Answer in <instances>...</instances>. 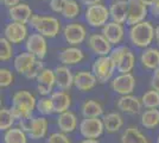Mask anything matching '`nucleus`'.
Here are the masks:
<instances>
[{
	"mask_svg": "<svg viewBox=\"0 0 159 143\" xmlns=\"http://www.w3.org/2000/svg\"><path fill=\"white\" fill-rule=\"evenodd\" d=\"M13 56V44L5 37L0 38V60L1 62L10 61Z\"/></svg>",
	"mask_w": 159,
	"mask_h": 143,
	"instance_id": "nucleus-36",
	"label": "nucleus"
},
{
	"mask_svg": "<svg viewBox=\"0 0 159 143\" xmlns=\"http://www.w3.org/2000/svg\"><path fill=\"white\" fill-rule=\"evenodd\" d=\"M29 135L19 126H13L4 131L2 141L4 143H27Z\"/></svg>",
	"mask_w": 159,
	"mask_h": 143,
	"instance_id": "nucleus-31",
	"label": "nucleus"
},
{
	"mask_svg": "<svg viewBox=\"0 0 159 143\" xmlns=\"http://www.w3.org/2000/svg\"><path fill=\"white\" fill-rule=\"evenodd\" d=\"M128 1V17L126 24L128 26L146 21L148 13V7L144 5L140 0H127Z\"/></svg>",
	"mask_w": 159,
	"mask_h": 143,
	"instance_id": "nucleus-15",
	"label": "nucleus"
},
{
	"mask_svg": "<svg viewBox=\"0 0 159 143\" xmlns=\"http://www.w3.org/2000/svg\"><path fill=\"white\" fill-rule=\"evenodd\" d=\"M115 70H116L115 63L113 62L109 55L96 57L92 64V72L96 76L100 83H106L108 81H112Z\"/></svg>",
	"mask_w": 159,
	"mask_h": 143,
	"instance_id": "nucleus-6",
	"label": "nucleus"
},
{
	"mask_svg": "<svg viewBox=\"0 0 159 143\" xmlns=\"http://www.w3.org/2000/svg\"><path fill=\"white\" fill-rule=\"evenodd\" d=\"M36 57L29 51H23L20 54L16 55L13 59V68L18 74L24 75L26 73L29 68L36 62Z\"/></svg>",
	"mask_w": 159,
	"mask_h": 143,
	"instance_id": "nucleus-28",
	"label": "nucleus"
},
{
	"mask_svg": "<svg viewBox=\"0 0 159 143\" xmlns=\"http://www.w3.org/2000/svg\"><path fill=\"white\" fill-rule=\"evenodd\" d=\"M111 21L126 24L128 17V1L127 0H115L109 5Z\"/></svg>",
	"mask_w": 159,
	"mask_h": 143,
	"instance_id": "nucleus-25",
	"label": "nucleus"
},
{
	"mask_svg": "<svg viewBox=\"0 0 159 143\" xmlns=\"http://www.w3.org/2000/svg\"><path fill=\"white\" fill-rule=\"evenodd\" d=\"M44 68H45V67H44L43 60H38V59H37L36 62L33 63L32 66L29 68V70L24 74V76H25L26 79H29V80H36Z\"/></svg>",
	"mask_w": 159,
	"mask_h": 143,
	"instance_id": "nucleus-38",
	"label": "nucleus"
},
{
	"mask_svg": "<svg viewBox=\"0 0 159 143\" xmlns=\"http://www.w3.org/2000/svg\"><path fill=\"white\" fill-rule=\"evenodd\" d=\"M148 11L151 12L154 18H158L159 19V0H156L151 6L148 7Z\"/></svg>",
	"mask_w": 159,
	"mask_h": 143,
	"instance_id": "nucleus-42",
	"label": "nucleus"
},
{
	"mask_svg": "<svg viewBox=\"0 0 159 143\" xmlns=\"http://www.w3.org/2000/svg\"><path fill=\"white\" fill-rule=\"evenodd\" d=\"M42 1H50V0H42Z\"/></svg>",
	"mask_w": 159,
	"mask_h": 143,
	"instance_id": "nucleus-49",
	"label": "nucleus"
},
{
	"mask_svg": "<svg viewBox=\"0 0 159 143\" xmlns=\"http://www.w3.org/2000/svg\"><path fill=\"white\" fill-rule=\"evenodd\" d=\"M111 59L115 63L119 73H132L135 67V56L133 51L126 45H116L111 51Z\"/></svg>",
	"mask_w": 159,
	"mask_h": 143,
	"instance_id": "nucleus-4",
	"label": "nucleus"
},
{
	"mask_svg": "<svg viewBox=\"0 0 159 143\" xmlns=\"http://www.w3.org/2000/svg\"><path fill=\"white\" fill-rule=\"evenodd\" d=\"M84 21L89 26L94 29H99L106 25L108 21H111V14H109V8L101 4L92 5V6H87L84 11Z\"/></svg>",
	"mask_w": 159,
	"mask_h": 143,
	"instance_id": "nucleus-5",
	"label": "nucleus"
},
{
	"mask_svg": "<svg viewBox=\"0 0 159 143\" xmlns=\"http://www.w3.org/2000/svg\"><path fill=\"white\" fill-rule=\"evenodd\" d=\"M81 113L83 118H96L103 115L102 104L94 99H87L81 105Z\"/></svg>",
	"mask_w": 159,
	"mask_h": 143,
	"instance_id": "nucleus-29",
	"label": "nucleus"
},
{
	"mask_svg": "<svg viewBox=\"0 0 159 143\" xmlns=\"http://www.w3.org/2000/svg\"><path fill=\"white\" fill-rule=\"evenodd\" d=\"M140 124L148 130L159 126V109H146L140 115Z\"/></svg>",
	"mask_w": 159,
	"mask_h": 143,
	"instance_id": "nucleus-30",
	"label": "nucleus"
},
{
	"mask_svg": "<svg viewBox=\"0 0 159 143\" xmlns=\"http://www.w3.org/2000/svg\"><path fill=\"white\" fill-rule=\"evenodd\" d=\"M37 99L33 93L26 89L17 91L12 95V102H11V111L13 112L17 121L23 118L33 116V111L36 110Z\"/></svg>",
	"mask_w": 159,
	"mask_h": 143,
	"instance_id": "nucleus-1",
	"label": "nucleus"
},
{
	"mask_svg": "<svg viewBox=\"0 0 159 143\" xmlns=\"http://www.w3.org/2000/svg\"><path fill=\"white\" fill-rule=\"evenodd\" d=\"M36 110H37V112L39 113L40 116H44V117L50 116V115L55 113L53 104L51 98H50V95L49 97H42V98H39L37 100Z\"/></svg>",
	"mask_w": 159,
	"mask_h": 143,
	"instance_id": "nucleus-35",
	"label": "nucleus"
},
{
	"mask_svg": "<svg viewBox=\"0 0 159 143\" xmlns=\"http://www.w3.org/2000/svg\"><path fill=\"white\" fill-rule=\"evenodd\" d=\"M57 126L60 131L64 132V134H71L79 126V119L76 113L73 111H66L63 113H60L57 117Z\"/></svg>",
	"mask_w": 159,
	"mask_h": 143,
	"instance_id": "nucleus-23",
	"label": "nucleus"
},
{
	"mask_svg": "<svg viewBox=\"0 0 159 143\" xmlns=\"http://www.w3.org/2000/svg\"><path fill=\"white\" fill-rule=\"evenodd\" d=\"M80 143H100V141L96 138H83Z\"/></svg>",
	"mask_w": 159,
	"mask_h": 143,
	"instance_id": "nucleus-46",
	"label": "nucleus"
},
{
	"mask_svg": "<svg viewBox=\"0 0 159 143\" xmlns=\"http://www.w3.org/2000/svg\"><path fill=\"white\" fill-rule=\"evenodd\" d=\"M66 0H50L49 1V7L50 10L55 12V13H62L63 11V7H64V4H66Z\"/></svg>",
	"mask_w": 159,
	"mask_h": 143,
	"instance_id": "nucleus-40",
	"label": "nucleus"
},
{
	"mask_svg": "<svg viewBox=\"0 0 159 143\" xmlns=\"http://www.w3.org/2000/svg\"><path fill=\"white\" fill-rule=\"evenodd\" d=\"M140 1H141V2L144 4V5H146L147 7H150L153 4V2L156 1V0H140Z\"/></svg>",
	"mask_w": 159,
	"mask_h": 143,
	"instance_id": "nucleus-47",
	"label": "nucleus"
},
{
	"mask_svg": "<svg viewBox=\"0 0 159 143\" xmlns=\"http://www.w3.org/2000/svg\"><path fill=\"white\" fill-rule=\"evenodd\" d=\"M87 47L98 57L99 56H108L113 49V45L107 41V38L102 34L89 35L87 38Z\"/></svg>",
	"mask_w": 159,
	"mask_h": 143,
	"instance_id": "nucleus-12",
	"label": "nucleus"
},
{
	"mask_svg": "<svg viewBox=\"0 0 159 143\" xmlns=\"http://www.w3.org/2000/svg\"><path fill=\"white\" fill-rule=\"evenodd\" d=\"M154 41L157 43V45L159 48V24L154 27Z\"/></svg>",
	"mask_w": 159,
	"mask_h": 143,
	"instance_id": "nucleus-45",
	"label": "nucleus"
},
{
	"mask_svg": "<svg viewBox=\"0 0 159 143\" xmlns=\"http://www.w3.org/2000/svg\"><path fill=\"white\" fill-rule=\"evenodd\" d=\"M62 36L69 45L79 47L87 40V29L79 21H73L63 27Z\"/></svg>",
	"mask_w": 159,
	"mask_h": 143,
	"instance_id": "nucleus-7",
	"label": "nucleus"
},
{
	"mask_svg": "<svg viewBox=\"0 0 159 143\" xmlns=\"http://www.w3.org/2000/svg\"><path fill=\"white\" fill-rule=\"evenodd\" d=\"M55 70V76H56V87L62 91H69L74 86V76L73 72L68 66L61 64L57 66Z\"/></svg>",
	"mask_w": 159,
	"mask_h": 143,
	"instance_id": "nucleus-20",
	"label": "nucleus"
},
{
	"mask_svg": "<svg viewBox=\"0 0 159 143\" xmlns=\"http://www.w3.org/2000/svg\"><path fill=\"white\" fill-rule=\"evenodd\" d=\"M47 143H71L68 134H64L62 131L52 132L50 136L48 137Z\"/></svg>",
	"mask_w": 159,
	"mask_h": 143,
	"instance_id": "nucleus-39",
	"label": "nucleus"
},
{
	"mask_svg": "<svg viewBox=\"0 0 159 143\" xmlns=\"http://www.w3.org/2000/svg\"><path fill=\"white\" fill-rule=\"evenodd\" d=\"M62 17L66 21H74L81 14V5L76 0H66L63 11H62Z\"/></svg>",
	"mask_w": 159,
	"mask_h": 143,
	"instance_id": "nucleus-32",
	"label": "nucleus"
},
{
	"mask_svg": "<svg viewBox=\"0 0 159 143\" xmlns=\"http://www.w3.org/2000/svg\"><path fill=\"white\" fill-rule=\"evenodd\" d=\"M116 109L126 115H138L143 109L141 99L133 94L120 95L115 102Z\"/></svg>",
	"mask_w": 159,
	"mask_h": 143,
	"instance_id": "nucleus-14",
	"label": "nucleus"
},
{
	"mask_svg": "<svg viewBox=\"0 0 159 143\" xmlns=\"http://www.w3.org/2000/svg\"><path fill=\"white\" fill-rule=\"evenodd\" d=\"M36 82H37V91L42 97L51 95L56 86L55 70L50 68H44L38 75V78L36 79Z\"/></svg>",
	"mask_w": 159,
	"mask_h": 143,
	"instance_id": "nucleus-13",
	"label": "nucleus"
},
{
	"mask_svg": "<svg viewBox=\"0 0 159 143\" xmlns=\"http://www.w3.org/2000/svg\"><path fill=\"white\" fill-rule=\"evenodd\" d=\"M151 88L159 92V68L156 69L151 76Z\"/></svg>",
	"mask_w": 159,
	"mask_h": 143,
	"instance_id": "nucleus-41",
	"label": "nucleus"
},
{
	"mask_svg": "<svg viewBox=\"0 0 159 143\" xmlns=\"http://www.w3.org/2000/svg\"><path fill=\"white\" fill-rule=\"evenodd\" d=\"M50 98L52 100L55 113H57V115L69 111L70 106H71V95L66 91H62V89L53 91Z\"/></svg>",
	"mask_w": 159,
	"mask_h": 143,
	"instance_id": "nucleus-24",
	"label": "nucleus"
},
{
	"mask_svg": "<svg viewBox=\"0 0 159 143\" xmlns=\"http://www.w3.org/2000/svg\"><path fill=\"white\" fill-rule=\"evenodd\" d=\"M157 143H159V135L157 136Z\"/></svg>",
	"mask_w": 159,
	"mask_h": 143,
	"instance_id": "nucleus-48",
	"label": "nucleus"
},
{
	"mask_svg": "<svg viewBox=\"0 0 159 143\" xmlns=\"http://www.w3.org/2000/svg\"><path fill=\"white\" fill-rule=\"evenodd\" d=\"M0 1H1V4L5 7H7V8H11V7L16 6V5H18V4L21 2L20 0H0Z\"/></svg>",
	"mask_w": 159,
	"mask_h": 143,
	"instance_id": "nucleus-43",
	"label": "nucleus"
},
{
	"mask_svg": "<svg viewBox=\"0 0 159 143\" xmlns=\"http://www.w3.org/2000/svg\"><path fill=\"white\" fill-rule=\"evenodd\" d=\"M7 14L11 21H17V23H23V24H29L33 16L32 8L30 7L26 2H20L16 6L7 8Z\"/></svg>",
	"mask_w": 159,
	"mask_h": 143,
	"instance_id": "nucleus-19",
	"label": "nucleus"
},
{
	"mask_svg": "<svg viewBox=\"0 0 159 143\" xmlns=\"http://www.w3.org/2000/svg\"><path fill=\"white\" fill-rule=\"evenodd\" d=\"M137 86L135 76L132 73H119L111 81V88L115 94H132Z\"/></svg>",
	"mask_w": 159,
	"mask_h": 143,
	"instance_id": "nucleus-8",
	"label": "nucleus"
},
{
	"mask_svg": "<svg viewBox=\"0 0 159 143\" xmlns=\"http://www.w3.org/2000/svg\"><path fill=\"white\" fill-rule=\"evenodd\" d=\"M101 34L107 38L112 45H120V43L125 38V27L124 24L109 21L105 26L101 29Z\"/></svg>",
	"mask_w": 159,
	"mask_h": 143,
	"instance_id": "nucleus-16",
	"label": "nucleus"
},
{
	"mask_svg": "<svg viewBox=\"0 0 159 143\" xmlns=\"http://www.w3.org/2000/svg\"><path fill=\"white\" fill-rule=\"evenodd\" d=\"M79 131L83 138H99L105 132V125L101 117L83 118L79 124Z\"/></svg>",
	"mask_w": 159,
	"mask_h": 143,
	"instance_id": "nucleus-9",
	"label": "nucleus"
},
{
	"mask_svg": "<svg viewBox=\"0 0 159 143\" xmlns=\"http://www.w3.org/2000/svg\"><path fill=\"white\" fill-rule=\"evenodd\" d=\"M139 61L141 67L147 70L154 72L159 68V48L148 47L140 54Z\"/></svg>",
	"mask_w": 159,
	"mask_h": 143,
	"instance_id": "nucleus-22",
	"label": "nucleus"
},
{
	"mask_svg": "<svg viewBox=\"0 0 159 143\" xmlns=\"http://www.w3.org/2000/svg\"><path fill=\"white\" fill-rule=\"evenodd\" d=\"M128 40L133 47L146 49L154 41V26L151 21H144L129 26Z\"/></svg>",
	"mask_w": 159,
	"mask_h": 143,
	"instance_id": "nucleus-2",
	"label": "nucleus"
},
{
	"mask_svg": "<svg viewBox=\"0 0 159 143\" xmlns=\"http://www.w3.org/2000/svg\"><path fill=\"white\" fill-rule=\"evenodd\" d=\"M25 50L32 54L36 59L43 60L48 53V41L47 37L38 32L29 35L25 41Z\"/></svg>",
	"mask_w": 159,
	"mask_h": 143,
	"instance_id": "nucleus-10",
	"label": "nucleus"
},
{
	"mask_svg": "<svg viewBox=\"0 0 159 143\" xmlns=\"http://www.w3.org/2000/svg\"><path fill=\"white\" fill-rule=\"evenodd\" d=\"M120 143H150V140L138 126L129 125L122 131Z\"/></svg>",
	"mask_w": 159,
	"mask_h": 143,
	"instance_id": "nucleus-26",
	"label": "nucleus"
},
{
	"mask_svg": "<svg viewBox=\"0 0 159 143\" xmlns=\"http://www.w3.org/2000/svg\"><path fill=\"white\" fill-rule=\"evenodd\" d=\"M98 82L99 81L92 70H80L74 76V86L83 93L95 88Z\"/></svg>",
	"mask_w": 159,
	"mask_h": 143,
	"instance_id": "nucleus-18",
	"label": "nucleus"
},
{
	"mask_svg": "<svg viewBox=\"0 0 159 143\" xmlns=\"http://www.w3.org/2000/svg\"><path fill=\"white\" fill-rule=\"evenodd\" d=\"M4 37L12 44L25 43L26 38L29 37V30H27L26 24L10 21L4 27Z\"/></svg>",
	"mask_w": 159,
	"mask_h": 143,
	"instance_id": "nucleus-11",
	"label": "nucleus"
},
{
	"mask_svg": "<svg viewBox=\"0 0 159 143\" xmlns=\"http://www.w3.org/2000/svg\"><path fill=\"white\" fill-rule=\"evenodd\" d=\"M102 122L105 125V131L108 134H115L124 126V117L120 112H108L102 116Z\"/></svg>",
	"mask_w": 159,
	"mask_h": 143,
	"instance_id": "nucleus-27",
	"label": "nucleus"
},
{
	"mask_svg": "<svg viewBox=\"0 0 159 143\" xmlns=\"http://www.w3.org/2000/svg\"><path fill=\"white\" fill-rule=\"evenodd\" d=\"M36 32L43 35L47 38H55L60 35L62 26L60 19L53 16H40L33 14L29 23Z\"/></svg>",
	"mask_w": 159,
	"mask_h": 143,
	"instance_id": "nucleus-3",
	"label": "nucleus"
},
{
	"mask_svg": "<svg viewBox=\"0 0 159 143\" xmlns=\"http://www.w3.org/2000/svg\"><path fill=\"white\" fill-rule=\"evenodd\" d=\"M86 55L83 53V50L79 47H74V45H69V47L62 49L58 53V60L64 66H76L84 60Z\"/></svg>",
	"mask_w": 159,
	"mask_h": 143,
	"instance_id": "nucleus-17",
	"label": "nucleus"
},
{
	"mask_svg": "<svg viewBox=\"0 0 159 143\" xmlns=\"http://www.w3.org/2000/svg\"><path fill=\"white\" fill-rule=\"evenodd\" d=\"M49 130V121L44 116L33 117L31 126L27 131L29 138L33 141H38L42 138H45Z\"/></svg>",
	"mask_w": 159,
	"mask_h": 143,
	"instance_id": "nucleus-21",
	"label": "nucleus"
},
{
	"mask_svg": "<svg viewBox=\"0 0 159 143\" xmlns=\"http://www.w3.org/2000/svg\"><path fill=\"white\" fill-rule=\"evenodd\" d=\"M141 104L145 109H159V92L150 88L141 95Z\"/></svg>",
	"mask_w": 159,
	"mask_h": 143,
	"instance_id": "nucleus-33",
	"label": "nucleus"
},
{
	"mask_svg": "<svg viewBox=\"0 0 159 143\" xmlns=\"http://www.w3.org/2000/svg\"><path fill=\"white\" fill-rule=\"evenodd\" d=\"M16 121H17V118L14 117L11 109L2 107L0 110V130L1 131H6V130L13 128Z\"/></svg>",
	"mask_w": 159,
	"mask_h": 143,
	"instance_id": "nucleus-34",
	"label": "nucleus"
},
{
	"mask_svg": "<svg viewBox=\"0 0 159 143\" xmlns=\"http://www.w3.org/2000/svg\"><path fill=\"white\" fill-rule=\"evenodd\" d=\"M83 5L86 6H92V5H96V4H101L102 0H81Z\"/></svg>",
	"mask_w": 159,
	"mask_h": 143,
	"instance_id": "nucleus-44",
	"label": "nucleus"
},
{
	"mask_svg": "<svg viewBox=\"0 0 159 143\" xmlns=\"http://www.w3.org/2000/svg\"><path fill=\"white\" fill-rule=\"evenodd\" d=\"M14 81V74L10 68L2 67L0 69V87L7 88L10 87Z\"/></svg>",
	"mask_w": 159,
	"mask_h": 143,
	"instance_id": "nucleus-37",
	"label": "nucleus"
}]
</instances>
